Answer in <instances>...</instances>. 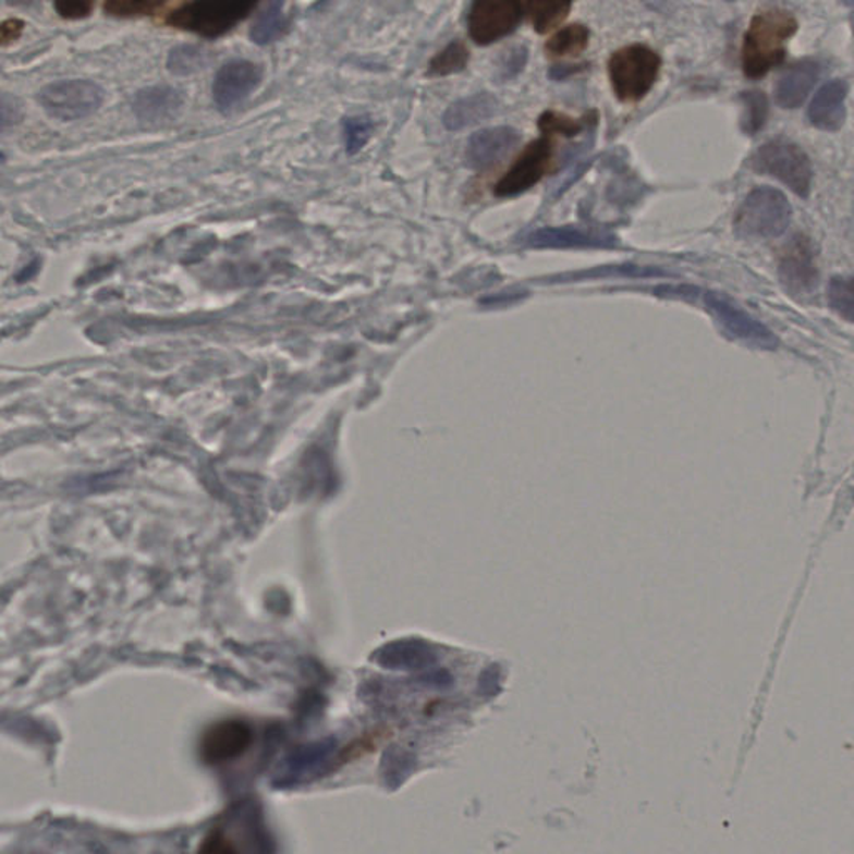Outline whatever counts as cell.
<instances>
[{
    "label": "cell",
    "instance_id": "1",
    "mask_svg": "<svg viewBox=\"0 0 854 854\" xmlns=\"http://www.w3.org/2000/svg\"><path fill=\"white\" fill-rule=\"evenodd\" d=\"M796 29V19L783 9H769L756 14L744 36V74L758 78L780 65L786 56L788 39Z\"/></svg>",
    "mask_w": 854,
    "mask_h": 854
},
{
    "label": "cell",
    "instance_id": "2",
    "mask_svg": "<svg viewBox=\"0 0 854 854\" xmlns=\"http://www.w3.org/2000/svg\"><path fill=\"white\" fill-rule=\"evenodd\" d=\"M661 71V58L645 44L621 47L608 62L609 81L618 99L636 103L651 93Z\"/></svg>",
    "mask_w": 854,
    "mask_h": 854
},
{
    "label": "cell",
    "instance_id": "3",
    "mask_svg": "<svg viewBox=\"0 0 854 854\" xmlns=\"http://www.w3.org/2000/svg\"><path fill=\"white\" fill-rule=\"evenodd\" d=\"M256 9L249 0H197L169 14L168 24L206 39H216L234 29Z\"/></svg>",
    "mask_w": 854,
    "mask_h": 854
},
{
    "label": "cell",
    "instance_id": "4",
    "mask_svg": "<svg viewBox=\"0 0 854 854\" xmlns=\"http://www.w3.org/2000/svg\"><path fill=\"white\" fill-rule=\"evenodd\" d=\"M791 222V206L780 191L759 187L744 199L734 218L741 237H780Z\"/></svg>",
    "mask_w": 854,
    "mask_h": 854
},
{
    "label": "cell",
    "instance_id": "5",
    "mask_svg": "<svg viewBox=\"0 0 854 854\" xmlns=\"http://www.w3.org/2000/svg\"><path fill=\"white\" fill-rule=\"evenodd\" d=\"M40 107L59 121H78L89 118L103 102V90L99 84L87 78H69L42 87L37 94Z\"/></svg>",
    "mask_w": 854,
    "mask_h": 854
},
{
    "label": "cell",
    "instance_id": "6",
    "mask_svg": "<svg viewBox=\"0 0 854 854\" xmlns=\"http://www.w3.org/2000/svg\"><path fill=\"white\" fill-rule=\"evenodd\" d=\"M752 168L759 174L780 179L797 196L806 197L812 190V162L796 144L784 141L765 144L752 157Z\"/></svg>",
    "mask_w": 854,
    "mask_h": 854
},
{
    "label": "cell",
    "instance_id": "7",
    "mask_svg": "<svg viewBox=\"0 0 854 854\" xmlns=\"http://www.w3.org/2000/svg\"><path fill=\"white\" fill-rule=\"evenodd\" d=\"M556 144L549 137L533 141L495 185L498 197L520 196L554 171Z\"/></svg>",
    "mask_w": 854,
    "mask_h": 854
},
{
    "label": "cell",
    "instance_id": "8",
    "mask_svg": "<svg viewBox=\"0 0 854 854\" xmlns=\"http://www.w3.org/2000/svg\"><path fill=\"white\" fill-rule=\"evenodd\" d=\"M523 14V4L514 0H480L467 15L471 39L479 46L498 42L516 30Z\"/></svg>",
    "mask_w": 854,
    "mask_h": 854
},
{
    "label": "cell",
    "instance_id": "9",
    "mask_svg": "<svg viewBox=\"0 0 854 854\" xmlns=\"http://www.w3.org/2000/svg\"><path fill=\"white\" fill-rule=\"evenodd\" d=\"M254 743V731L243 719H224L204 733L199 756L206 765H228L243 758Z\"/></svg>",
    "mask_w": 854,
    "mask_h": 854
},
{
    "label": "cell",
    "instance_id": "10",
    "mask_svg": "<svg viewBox=\"0 0 854 854\" xmlns=\"http://www.w3.org/2000/svg\"><path fill=\"white\" fill-rule=\"evenodd\" d=\"M263 83V68L246 59H234L219 69L213 77L212 99L219 111H234L243 106Z\"/></svg>",
    "mask_w": 854,
    "mask_h": 854
},
{
    "label": "cell",
    "instance_id": "11",
    "mask_svg": "<svg viewBox=\"0 0 854 854\" xmlns=\"http://www.w3.org/2000/svg\"><path fill=\"white\" fill-rule=\"evenodd\" d=\"M618 243L614 234L576 225L538 229L526 237V246L533 249H612Z\"/></svg>",
    "mask_w": 854,
    "mask_h": 854
},
{
    "label": "cell",
    "instance_id": "12",
    "mask_svg": "<svg viewBox=\"0 0 854 854\" xmlns=\"http://www.w3.org/2000/svg\"><path fill=\"white\" fill-rule=\"evenodd\" d=\"M520 132L516 129L508 127V125L483 129L467 141V164L476 171L492 168L498 164L499 160L513 152L514 147L520 144Z\"/></svg>",
    "mask_w": 854,
    "mask_h": 854
},
{
    "label": "cell",
    "instance_id": "13",
    "mask_svg": "<svg viewBox=\"0 0 854 854\" xmlns=\"http://www.w3.org/2000/svg\"><path fill=\"white\" fill-rule=\"evenodd\" d=\"M705 306L731 334L749 339V341H771L768 329L756 322L749 314L744 313L736 303H733L724 294L705 292Z\"/></svg>",
    "mask_w": 854,
    "mask_h": 854
},
{
    "label": "cell",
    "instance_id": "14",
    "mask_svg": "<svg viewBox=\"0 0 854 854\" xmlns=\"http://www.w3.org/2000/svg\"><path fill=\"white\" fill-rule=\"evenodd\" d=\"M184 94L171 86H154L139 90L134 97L132 109L137 119L147 124L172 121L181 114Z\"/></svg>",
    "mask_w": 854,
    "mask_h": 854
},
{
    "label": "cell",
    "instance_id": "15",
    "mask_svg": "<svg viewBox=\"0 0 854 854\" xmlns=\"http://www.w3.org/2000/svg\"><path fill=\"white\" fill-rule=\"evenodd\" d=\"M847 86L844 81H831L822 86L809 106V119L813 125L822 131H838L846 119Z\"/></svg>",
    "mask_w": 854,
    "mask_h": 854
},
{
    "label": "cell",
    "instance_id": "16",
    "mask_svg": "<svg viewBox=\"0 0 854 854\" xmlns=\"http://www.w3.org/2000/svg\"><path fill=\"white\" fill-rule=\"evenodd\" d=\"M499 102L492 94L479 93L452 102L442 115L448 131L456 132L488 121L498 112Z\"/></svg>",
    "mask_w": 854,
    "mask_h": 854
},
{
    "label": "cell",
    "instance_id": "17",
    "mask_svg": "<svg viewBox=\"0 0 854 854\" xmlns=\"http://www.w3.org/2000/svg\"><path fill=\"white\" fill-rule=\"evenodd\" d=\"M819 65L813 61L791 65L777 84V102L784 109H796L805 102L809 90L818 81Z\"/></svg>",
    "mask_w": 854,
    "mask_h": 854
},
{
    "label": "cell",
    "instance_id": "18",
    "mask_svg": "<svg viewBox=\"0 0 854 854\" xmlns=\"http://www.w3.org/2000/svg\"><path fill=\"white\" fill-rule=\"evenodd\" d=\"M291 19L285 14L282 2H269L256 15L251 25L249 36L257 46H267L285 36Z\"/></svg>",
    "mask_w": 854,
    "mask_h": 854
},
{
    "label": "cell",
    "instance_id": "19",
    "mask_svg": "<svg viewBox=\"0 0 854 854\" xmlns=\"http://www.w3.org/2000/svg\"><path fill=\"white\" fill-rule=\"evenodd\" d=\"M662 276L655 267H640L634 264H623V266H602L586 271L563 272V274L552 276L549 282H581L596 281V279H643Z\"/></svg>",
    "mask_w": 854,
    "mask_h": 854
},
{
    "label": "cell",
    "instance_id": "20",
    "mask_svg": "<svg viewBox=\"0 0 854 854\" xmlns=\"http://www.w3.org/2000/svg\"><path fill=\"white\" fill-rule=\"evenodd\" d=\"M524 14L529 17L534 30L538 34H548L563 24L571 11L570 2H554V0H529L523 4Z\"/></svg>",
    "mask_w": 854,
    "mask_h": 854
},
{
    "label": "cell",
    "instance_id": "21",
    "mask_svg": "<svg viewBox=\"0 0 854 854\" xmlns=\"http://www.w3.org/2000/svg\"><path fill=\"white\" fill-rule=\"evenodd\" d=\"M589 37L591 34L586 25H566L546 42V52L549 58H576L586 50Z\"/></svg>",
    "mask_w": 854,
    "mask_h": 854
},
{
    "label": "cell",
    "instance_id": "22",
    "mask_svg": "<svg viewBox=\"0 0 854 854\" xmlns=\"http://www.w3.org/2000/svg\"><path fill=\"white\" fill-rule=\"evenodd\" d=\"M467 64H469V50L460 40H454L436 53L427 65V74L432 77H448V75L460 74Z\"/></svg>",
    "mask_w": 854,
    "mask_h": 854
},
{
    "label": "cell",
    "instance_id": "23",
    "mask_svg": "<svg viewBox=\"0 0 854 854\" xmlns=\"http://www.w3.org/2000/svg\"><path fill=\"white\" fill-rule=\"evenodd\" d=\"M209 50L194 44H181L171 49L168 56V69L175 75H191L203 71L209 64Z\"/></svg>",
    "mask_w": 854,
    "mask_h": 854
},
{
    "label": "cell",
    "instance_id": "24",
    "mask_svg": "<svg viewBox=\"0 0 854 854\" xmlns=\"http://www.w3.org/2000/svg\"><path fill=\"white\" fill-rule=\"evenodd\" d=\"M342 132H344L345 150L354 156L369 143L374 132L373 119L369 115H353L344 119Z\"/></svg>",
    "mask_w": 854,
    "mask_h": 854
},
{
    "label": "cell",
    "instance_id": "25",
    "mask_svg": "<svg viewBox=\"0 0 854 854\" xmlns=\"http://www.w3.org/2000/svg\"><path fill=\"white\" fill-rule=\"evenodd\" d=\"M831 309L854 322V278H834L828 289Z\"/></svg>",
    "mask_w": 854,
    "mask_h": 854
},
{
    "label": "cell",
    "instance_id": "26",
    "mask_svg": "<svg viewBox=\"0 0 854 854\" xmlns=\"http://www.w3.org/2000/svg\"><path fill=\"white\" fill-rule=\"evenodd\" d=\"M583 125L581 119H574L571 118V115L561 114V112L556 111H546L538 121L539 131H541L546 137L554 136V134H558V136L574 137L577 136V134H581Z\"/></svg>",
    "mask_w": 854,
    "mask_h": 854
},
{
    "label": "cell",
    "instance_id": "27",
    "mask_svg": "<svg viewBox=\"0 0 854 854\" xmlns=\"http://www.w3.org/2000/svg\"><path fill=\"white\" fill-rule=\"evenodd\" d=\"M160 4L157 2H146V0H114L103 5V11L114 17H143V15L154 14Z\"/></svg>",
    "mask_w": 854,
    "mask_h": 854
},
{
    "label": "cell",
    "instance_id": "28",
    "mask_svg": "<svg viewBox=\"0 0 854 854\" xmlns=\"http://www.w3.org/2000/svg\"><path fill=\"white\" fill-rule=\"evenodd\" d=\"M526 61V47L514 46L511 47V49L504 50L501 59H499L498 77L502 78V81H510V78L516 77V75L523 71Z\"/></svg>",
    "mask_w": 854,
    "mask_h": 854
},
{
    "label": "cell",
    "instance_id": "29",
    "mask_svg": "<svg viewBox=\"0 0 854 854\" xmlns=\"http://www.w3.org/2000/svg\"><path fill=\"white\" fill-rule=\"evenodd\" d=\"M196 854H241V851L229 834L213 830L200 841Z\"/></svg>",
    "mask_w": 854,
    "mask_h": 854
},
{
    "label": "cell",
    "instance_id": "30",
    "mask_svg": "<svg viewBox=\"0 0 854 854\" xmlns=\"http://www.w3.org/2000/svg\"><path fill=\"white\" fill-rule=\"evenodd\" d=\"M58 14L64 19H72V21H77V19L87 17L93 12L94 4L93 2H56L53 4Z\"/></svg>",
    "mask_w": 854,
    "mask_h": 854
},
{
    "label": "cell",
    "instance_id": "31",
    "mask_svg": "<svg viewBox=\"0 0 854 854\" xmlns=\"http://www.w3.org/2000/svg\"><path fill=\"white\" fill-rule=\"evenodd\" d=\"M22 30H24V22L19 21V19L5 21L2 24V46L15 42L21 37Z\"/></svg>",
    "mask_w": 854,
    "mask_h": 854
},
{
    "label": "cell",
    "instance_id": "32",
    "mask_svg": "<svg viewBox=\"0 0 854 854\" xmlns=\"http://www.w3.org/2000/svg\"><path fill=\"white\" fill-rule=\"evenodd\" d=\"M39 266H40L39 260L37 259L33 260V263H30L29 266H25V269H22L21 274L17 276V281L25 282V281H29V279H33L34 276L37 274V271H39Z\"/></svg>",
    "mask_w": 854,
    "mask_h": 854
}]
</instances>
